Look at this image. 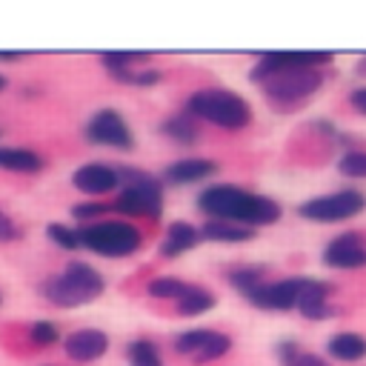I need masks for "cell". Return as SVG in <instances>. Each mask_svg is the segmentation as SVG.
Returning a JSON list of instances; mask_svg holds the SVG:
<instances>
[{
    "label": "cell",
    "mask_w": 366,
    "mask_h": 366,
    "mask_svg": "<svg viewBox=\"0 0 366 366\" xmlns=\"http://www.w3.org/2000/svg\"><path fill=\"white\" fill-rule=\"evenodd\" d=\"M335 57L329 51H266L249 69V80L260 89L266 103L280 112H297L326 83V66Z\"/></svg>",
    "instance_id": "6da1fadb"
},
{
    "label": "cell",
    "mask_w": 366,
    "mask_h": 366,
    "mask_svg": "<svg viewBox=\"0 0 366 366\" xmlns=\"http://www.w3.org/2000/svg\"><path fill=\"white\" fill-rule=\"evenodd\" d=\"M197 209L206 214V220H229L246 229L272 226L283 217V209L274 197L243 189L237 183L203 186L197 194Z\"/></svg>",
    "instance_id": "7a4b0ae2"
},
{
    "label": "cell",
    "mask_w": 366,
    "mask_h": 366,
    "mask_svg": "<svg viewBox=\"0 0 366 366\" xmlns=\"http://www.w3.org/2000/svg\"><path fill=\"white\" fill-rule=\"evenodd\" d=\"M37 292L57 309H80L106 292V277L86 260H69L57 274L43 277Z\"/></svg>",
    "instance_id": "3957f363"
},
{
    "label": "cell",
    "mask_w": 366,
    "mask_h": 366,
    "mask_svg": "<svg viewBox=\"0 0 366 366\" xmlns=\"http://www.w3.org/2000/svg\"><path fill=\"white\" fill-rule=\"evenodd\" d=\"M186 112L200 123H212L223 132H240L252 123L254 112L249 106V100L232 89H220V86H209V89H197L186 97Z\"/></svg>",
    "instance_id": "277c9868"
},
{
    "label": "cell",
    "mask_w": 366,
    "mask_h": 366,
    "mask_svg": "<svg viewBox=\"0 0 366 366\" xmlns=\"http://www.w3.org/2000/svg\"><path fill=\"white\" fill-rule=\"evenodd\" d=\"M120 177H123V186L114 194L112 212H117L123 220H134V217L160 220L163 206H166V186H163V180H157L149 172L129 169V166L120 169Z\"/></svg>",
    "instance_id": "5b68a950"
},
{
    "label": "cell",
    "mask_w": 366,
    "mask_h": 366,
    "mask_svg": "<svg viewBox=\"0 0 366 366\" xmlns=\"http://www.w3.org/2000/svg\"><path fill=\"white\" fill-rule=\"evenodd\" d=\"M80 240H83V249L100 257H109V260H120V257H132L140 252L143 232L137 229L134 220L103 217L97 223L80 226Z\"/></svg>",
    "instance_id": "8992f818"
},
{
    "label": "cell",
    "mask_w": 366,
    "mask_h": 366,
    "mask_svg": "<svg viewBox=\"0 0 366 366\" xmlns=\"http://www.w3.org/2000/svg\"><path fill=\"white\" fill-rule=\"evenodd\" d=\"M363 212H366V192L357 186H346V189L326 192V194L297 203V217L309 223H326V226L355 220Z\"/></svg>",
    "instance_id": "52a82bcc"
},
{
    "label": "cell",
    "mask_w": 366,
    "mask_h": 366,
    "mask_svg": "<svg viewBox=\"0 0 366 366\" xmlns=\"http://www.w3.org/2000/svg\"><path fill=\"white\" fill-rule=\"evenodd\" d=\"M234 340L220 332V329H206V326H194V329H186L174 337L172 349L174 355L186 357L189 363L194 366H206V363H214L220 357H226L232 352Z\"/></svg>",
    "instance_id": "ba28073f"
},
{
    "label": "cell",
    "mask_w": 366,
    "mask_h": 366,
    "mask_svg": "<svg viewBox=\"0 0 366 366\" xmlns=\"http://www.w3.org/2000/svg\"><path fill=\"white\" fill-rule=\"evenodd\" d=\"M83 134L92 146H103V149H114V152H132L134 149V132L129 126V120L123 117V112L106 106L89 114Z\"/></svg>",
    "instance_id": "9c48e42d"
},
{
    "label": "cell",
    "mask_w": 366,
    "mask_h": 366,
    "mask_svg": "<svg viewBox=\"0 0 366 366\" xmlns=\"http://www.w3.org/2000/svg\"><path fill=\"white\" fill-rule=\"evenodd\" d=\"M320 263L335 272H355L366 269V237L363 232H340L332 240H326L320 252Z\"/></svg>",
    "instance_id": "30bf717a"
},
{
    "label": "cell",
    "mask_w": 366,
    "mask_h": 366,
    "mask_svg": "<svg viewBox=\"0 0 366 366\" xmlns=\"http://www.w3.org/2000/svg\"><path fill=\"white\" fill-rule=\"evenodd\" d=\"M71 186L77 192H83L86 197L97 200V197H106V194H117L120 186H123V177H120L117 166L103 163V160H89V163H83L71 172Z\"/></svg>",
    "instance_id": "8fae6325"
},
{
    "label": "cell",
    "mask_w": 366,
    "mask_h": 366,
    "mask_svg": "<svg viewBox=\"0 0 366 366\" xmlns=\"http://www.w3.org/2000/svg\"><path fill=\"white\" fill-rule=\"evenodd\" d=\"M306 280L303 274H295V277H277V280H266L252 297L249 303L254 309H263V312H292L297 309V300L306 289Z\"/></svg>",
    "instance_id": "7c38bea8"
},
{
    "label": "cell",
    "mask_w": 366,
    "mask_h": 366,
    "mask_svg": "<svg viewBox=\"0 0 366 366\" xmlns=\"http://www.w3.org/2000/svg\"><path fill=\"white\" fill-rule=\"evenodd\" d=\"M63 352L74 363H94L109 352V335L103 329H74L63 337Z\"/></svg>",
    "instance_id": "4fadbf2b"
},
{
    "label": "cell",
    "mask_w": 366,
    "mask_h": 366,
    "mask_svg": "<svg viewBox=\"0 0 366 366\" xmlns=\"http://www.w3.org/2000/svg\"><path fill=\"white\" fill-rule=\"evenodd\" d=\"M297 312L312 320V323H320V320H329L337 315L335 303H332V283L320 280V277H309L306 280V289L297 300Z\"/></svg>",
    "instance_id": "5bb4252c"
},
{
    "label": "cell",
    "mask_w": 366,
    "mask_h": 366,
    "mask_svg": "<svg viewBox=\"0 0 366 366\" xmlns=\"http://www.w3.org/2000/svg\"><path fill=\"white\" fill-rule=\"evenodd\" d=\"M217 174V163L209 157H180L163 169V186H192Z\"/></svg>",
    "instance_id": "9a60e30c"
},
{
    "label": "cell",
    "mask_w": 366,
    "mask_h": 366,
    "mask_svg": "<svg viewBox=\"0 0 366 366\" xmlns=\"http://www.w3.org/2000/svg\"><path fill=\"white\" fill-rule=\"evenodd\" d=\"M200 240H203L200 226H194L189 220H172L157 243V252H160V257L174 260V257H183L186 252H192L194 246H200Z\"/></svg>",
    "instance_id": "2e32d148"
},
{
    "label": "cell",
    "mask_w": 366,
    "mask_h": 366,
    "mask_svg": "<svg viewBox=\"0 0 366 366\" xmlns=\"http://www.w3.org/2000/svg\"><path fill=\"white\" fill-rule=\"evenodd\" d=\"M46 169V157L23 146H0V172L11 174H37Z\"/></svg>",
    "instance_id": "e0dca14e"
},
{
    "label": "cell",
    "mask_w": 366,
    "mask_h": 366,
    "mask_svg": "<svg viewBox=\"0 0 366 366\" xmlns=\"http://www.w3.org/2000/svg\"><path fill=\"white\" fill-rule=\"evenodd\" d=\"M326 355L337 363H360L366 357V335H360V332H335L326 340Z\"/></svg>",
    "instance_id": "ac0fdd59"
},
{
    "label": "cell",
    "mask_w": 366,
    "mask_h": 366,
    "mask_svg": "<svg viewBox=\"0 0 366 366\" xmlns=\"http://www.w3.org/2000/svg\"><path fill=\"white\" fill-rule=\"evenodd\" d=\"M160 134L169 140V143H177V146H194L200 140V123L183 109L177 114H169L160 120Z\"/></svg>",
    "instance_id": "d6986e66"
},
{
    "label": "cell",
    "mask_w": 366,
    "mask_h": 366,
    "mask_svg": "<svg viewBox=\"0 0 366 366\" xmlns=\"http://www.w3.org/2000/svg\"><path fill=\"white\" fill-rule=\"evenodd\" d=\"M146 60H149L146 51H106V54H100V66L117 83H132L137 74L134 63H146Z\"/></svg>",
    "instance_id": "ffe728a7"
},
{
    "label": "cell",
    "mask_w": 366,
    "mask_h": 366,
    "mask_svg": "<svg viewBox=\"0 0 366 366\" xmlns=\"http://www.w3.org/2000/svg\"><path fill=\"white\" fill-rule=\"evenodd\" d=\"M217 306V297L214 292H209L206 286H197V283H189L186 295L174 303V312L180 317H203L206 312H212Z\"/></svg>",
    "instance_id": "44dd1931"
},
{
    "label": "cell",
    "mask_w": 366,
    "mask_h": 366,
    "mask_svg": "<svg viewBox=\"0 0 366 366\" xmlns=\"http://www.w3.org/2000/svg\"><path fill=\"white\" fill-rule=\"evenodd\" d=\"M200 234H203V240H212V243H246L257 232L237 226V223H229V220H206L200 226Z\"/></svg>",
    "instance_id": "7402d4cb"
},
{
    "label": "cell",
    "mask_w": 366,
    "mask_h": 366,
    "mask_svg": "<svg viewBox=\"0 0 366 366\" xmlns=\"http://www.w3.org/2000/svg\"><path fill=\"white\" fill-rule=\"evenodd\" d=\"M274 355H277V363L280 366H329V360L323 355L300 349L297 340H277Z\"/></svg>",
    "instance_id": "603a6c76"
},
{
    "label": "cell",
    "mask_w": 366,
    "mask_h": 366,
    "mask_svg": "<svg viewBox=\"0 0 366 366\" xmlns=\"http://www.w3.org/2000/svg\"><path fill=\"white\" fill-rule=\"evenodd\" d=\"M226 280H229V286L237 292V295H243L246 300L266 283V272L260 269V266H234V269H229L226 272Z\"/></svg>",
    "instance_id": "cb8c5ba5"
},
{
    "label": "cell",
    "mask_w": 366,
    "mask_h": 366,
    "mask_svg": "<svg viewBox=\"0 0 366 366\" xmlns=\"http://www.w3.org/2000/svg\"><path fill=\"white\" fill-rule=\"evenodd\" d=\"M126 363L129 366H166L160 346L149 337H134L132 343H126Z\"/></svg>",
    "instance_id": "d4e9b609"
},
{
    "label": "cell",
    "mask_w": 366,
    "mask_h": 366,
    "mask_svg": "<svg viewBox=\"0 0 366 366\" xmlns=\"http://www.w3.org/2000/svg\"><path fill=\"white\" fill-rule=\"evenodd\" d=\"M186 289H189V283H186L183 277H177V274H157V277H152L149 286H146V292H149L152 297H157V300H172V303H177V300L186 295Z\"/></svg>",
    "instance_id": "484cf974"
},
{
    "label": "cell",
    "mask_w": 366,
    "mask_h": 366,
    "mask_svg": "<svg viewBox=\"0 0 366 366\" xmlns=\"http://www.w3.org/2000/svg\"><path fill=\"white\" fill-rule=\"evenodd\" d=\"M46 237H49V243H54V246L63 249V252H77V249H83L80 226H69V223L51 220V223L46 226Z\"/></svg>",
    "instance_id": "4316f807"
},
{
    "label": "cell",
    "mask_w": 366,
    "mask_h": 366,
    "mask_svg": "<svg viewBox=\"0 0 366 366\" xmlns=\"http://www.w3.org/2000/svg\"><path fill=\"white\" fill-rule=\"evenodd\" d=\"M335 169H337V174H343L349 180H366V149H355V146L346 149L337 157Z\"/></svg>",
    "instance_id": "83f0119b"
},
{
    "label": "cell",
    "mask_w": 366,
    "mask_h": 366,
    "mask_svg": "<svg viewBox=\"0 0 366 366\" xmlns=\"http://www.w3.org/2000/svg\"><path fill=\"white\" fill-rule=\"evenodd\" d=\"M26 335H29V340H31L34 346H40V349H49V346L63 343L57 323H54V320H46V317H43V320H31L29 329H26Z\"/></svg>",
    "instance_id": "f1b7e54d"
},
{
    "label": "cell",
    "mask_w": 366,
    "mask_h": 366,
    "mask_svg": "<svg viewBox=\"0 0 366 366\" xmlns=\"http://www.w3.org/2000/svg\"><path fill=\"white\" fill-rule=\"evenodd\" d=\"M106 209H112V206H103L100 200H80V203L71 206V217H74L80 226H89V223L103 220Z\"/></svg>",
    "instance_id": "f546056e"
},
{
    "label": "cell",
    "mask_w": 366,
    "mask_h": 366,
    "mask_svg": "<svg viewBox=\"0 0 366 366\" xmlns=\"http://www.w3.org/2000/svg\"><path fill=\"white\" fill-rule=\"evenodd\" d=\"M11 240H20V226L0 209V243H11Z\"/></svg>",
    "instance_id": "4dcf8cb0"
},
{
    "label": "cell",
    "mask_w": 366,
    "mask_h": 366,
    "mask_svg": "<svg viewBox=\"0 0 366 366\" xmlns=\"http://www.w3.org/2000/svg\"><path fill=\"white\" fill-rule=\"evenodd\" d=\"M163 80V71L160 69H137L132 86H157Z\"/></svg>",
    "instance_id": "1f68e13d"
},
{
    "label": "cell",
    "mask_w": 366,
    "mask_h": 366,
    "mask_svg": "<svg viewBox=\"0 0 366 366\" xmlns=\"http://www.w3.org/2000/svg\"><path fill=\"white\" fill-rule=\"evenodd\" d=\"M349 106H352L357 114L366 117V86H357V89L349 92Z\"/></svg>",
    "instance_id": "d6a6232c"
},
{
    "label": "cell",
    "mask_w": 366,
    "mask_h": 366,
    "mask_svg": "<svg viewBox=\"0 0 366 366\" xmlns=\"http://www.w3.org/2000/svg\"><path fill=\"white\" fill-rule=\"evenodd\" d=\"M23 57V51H0V63H17Z\"/></svg>",
    "instance_id": "836d02e7"
},
{
    "label": "cell",
    "mask_w": 366,
    "mask_h": 366,
    "mask_svg": "<svg viewBox=\"0 0 366 366\" xmlns=\"http://www.w3.org/2000/svg\"><path fill=\"white\" fill-rule=\"evenodd\" d=\"M6 86H9V80H6V77H3V74H0V92H3V89H6Z\"/></svg>",
    "instance_id": "e575fe53"
},
{
    "label": "cell",
    "mask_w": 366,
    "mask_h": 366,
    "mask_svg": "<svg viewBox=\"0 0 366 366\" xmlns=\"http://www.w3.org/2000/svg\"><path fill=\"white\" fill-rule=\"evenodd\" d=\"M43 366H57V363H43Z\"/></svg>",
    "instance_id": "d590c367"
},
{
    "label": "cell",
    "mask_w": 366,
    "mask_h": 366,
    "mask_svg": "<svg viewBox=\"0 0 366 366\" xmlns=\"http://www.w3.org/2000/svg\"><path fill=\"white\" fill-rule=\"evenodd\" d=\"M0 306H3V292H0Z\"/></svg>",
    "instance_id": "8d00e7d4"
}]
</instances>
